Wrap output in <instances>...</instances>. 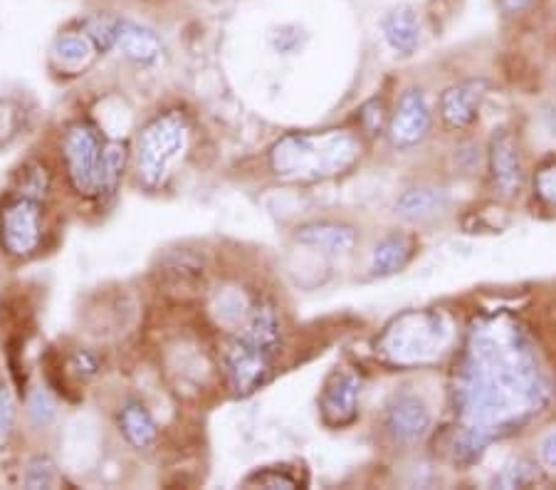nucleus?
<instances>
[{
	"mask_svg": "<svg viewBox=\"0 0 556 490\" xmlns=\"http://www.w3.org/2000/svg\"><path fill=\"white\" fill-rule=\"evenodd\" d=\"M282 352V325L270 302L260 300L248 310L243 327L226 350V377L238 397H250L273 377Z\"/></svg>",
	"mask_w": 556,
	"mask_h": 490,
	"instance_id": "nucleus-3",
	"label": "nucleus"
},
{
	"mask_svg": "<svg viewBox=\"0 0 556 490\" xmlns=\"http://www.w3.org/2000/svg\"><path fill=\"white\" fill-rule=\"evenodd\" d=\"M381 33L386 45H389L396 55L408 58L418 50L424 28H420V17L414 8L399 5L381 17Z\"/></svg>",
	"mask_w": 556,
	"mask_h": 490,
	"instance_id": "nucleus-15",
	"label": "nucleus"
},
{
	"mask_svg": "<svg viewBox=\"0 0 556 490\" xmlns=\"http://www.w3.org/2000/svg\"><path fill=\"white\" fill-rule=\"evenodd\" d=\"M540 483V466L527 458L509 461L495 476V488H529Z\"/></svg>",
	"mask_w": 556,
	"mask_h": 490,
	"instance_id": "nucleus-20",
	"label": "nucleus"
},
{
	"mask_svg": "<svg viewBox=\"0 0 556 490\" xmlns=\"http://www.w3.org/2000/svg\"><path fill=\"white\" fill-rule=\"evenodd\" d=\"M536 453H540V463L546 470H556V431L542 436Z\"/></svg>",
	"mask_w": 556,
	"mask_h": 490,
	"instance_id": "nucleus-31",
	"label": "nucleus"
},
{
	"mask_svg": "<svg viewBox=\"0 0 556 490\" xmlns=\"http://www.w3.org/2000/svg\"><path fill=\"white\" fill-rule=\"evenodd\" d=\"M294 238H298L302 246L317 248V251L327 255H349L356 248L358 234L352 226H346V223L314 221V223H307V226L298 228Z\"/></svg>",
	"mask_w": 556,
	"mask_h": 490,
	"instance_id": "nucleus-14",
	"label": "nucleus"
},
{
	"mask_svg": "<svg viewBox=\"0 0 556 490\" xmlns=\"http://www.w3.org/2000/svg\"><path fill=\"white\" fill-rule=\"evenodd\" d=\"M416 255V238L408 234L386 236L371 253V275L374 278H389L401 273Z\"/></svg>",
	"mask_w": 556,
	"mask_h": 490,
	"instance_id": "nucleus-16",
	"label": "nucleus"
},
{
	"mask_svg": "<svg viewBox=\"0 0 556 490\" xmlns=\"http://www.w3.org/2000/svg\"><path fill=\"white\" fill-rule=\"evenodd\" d=\"M55 463L50 456H35L28 463V470H25V486L28 488H50L55 483Z\"/></svg>",
	"mask_w": 556,
	"mask_h": 490,
	"instance_id": "nucleus-24",
	"label": "nucleus"
},
{
	"mask_svg": "<svg viewBox=\"0 0 556 490\" xmlns=\"http://www.w3.org/2000/svg\"><path fill=\"white\" fill-rule=\"evenodd\" d=\"M127 166V147L122 141H106L104 145V193H114L116 184Z\"/></svg>",
	"mask_w": 556,
	"mask_h": 490,
	"instance_id": "nucleus-22",
	"label": "nucleus"
},
{
	"mask_svg": "<svg viewBox=\"0 0 556 490\" xmlns=\"http://www.w3.org/2000/svg\"><path fill=\"white\" fill-rule=\"evenodd\" d=\"M362 124L364 129L371 134V137H376V134H383V124H386V106H383V100H376L366 102L362 106Z\"/></svg>",
	"mask_w": 556,
	"mask_h": 490,
	"instance_id": "nucleus-29",
	"label": "nucleus"
},
{
	"mask_svg": "<svg viewBox=\"0 0 556 490\" xmlns=\"http://www.w3.org/2000/svg\"><path fill=\"white\" fill-rule=\"evenodd\" d=\"M490 443H492L490 436L475 431V429H465L460 434V439L455 441L453 461L457 463V466H472V463H478L482 458V453L488 451Z\"/></svg>",
	"mask_w": 556,
	"mask_h": 490,
	"instance_id": "nucleus-21",
	"label": "nucleus"
},
{
	"mask_svg": "<svg viewBox=\"0 0 556 490\" xmlns=\"http://www.w3.org/2000/svg\"><path fill=\"white\" fill-rule=\"evenodd\" d=\"M114 50H119L124 58L139 67H151L164 58V42L159 35L147 25L124 21V17L116 23Z\"/></svg>",
	"mask_w": 556,
	"mask_h": 490,
	"instance_id": "nucleus-13",
	"label": "nucleus"
},
{
	"mask_svg": "<svg viewBox=\"0 0 556 490\" xmlns=\"http://www.w3.org/2000/svg\"><path fill=\"white\" fill-rule=\"evenodd\" d=\"M445 206H447V196L443 191L420 186V189H408L399 196L396 213L408 223H424L441 216Z\"/></svg>",
	"mask_w": 556,
	"mask_h": 490,
	"instance_id": "nucleus-17",
	"label": "nucleus"
},
{
	"mask_svg": "<svg viewBox=\"0 0 556 490\" xmlns=\"http://www.w3.org/2000/svg\"><path fill=\"white\" fill-rule=\"evenodd\" d=\"M52 62L60 70H70V73H77V70L87 67L92 58L97 55V45L89 35L83 33H65L52 42Z\"/></svg>",
	"mask_w": 556,
	"mask_h": 490,
	"instance_id": "nucleus-19",
	"label": "nucleus"
},
{
	"mask_svg": "<svg viewBox=\"0 0 556 490\" xmlns=\"http://www.w3.org/2000/svg\"><path fill=\"white\" fill-rule=\"evenodd\" d=\"M430 129H433V112H430L426 95L416 87L406 89L389 122L391 145L396 149H414L424 145Z\"/></svg>",
	"mask_w": 556,
	"mask_h": 490,
	"instance_id": "nucleus-8",
	"label": "nucleus"
},
{
	"mask_svg": "<svg viewBox=\"0 0 556 490\" xmlns=\"http://www.w3.org/2000/svg\"><path fill=\"white\" fill-rule=\"evenodd\" d=\"M15 426V399L5 387H0V445L11 439Z\"/></svg>",
	"mask_w": 556,
	"mask_h": 490,
	"instance_id": "nucleus-27",
	"label": "nucleus"
},
{
	"mask_svg": "<svg viewBox=\"0 0 556 490\" xmlns=\"http://www.w3.org/2000/svg\"><path fill=\"white\" fill-rule=\"evenodd\" d=\"M488 97V83L485 79H465L447 87L441 95V117L447 127L460 131L472 127L480 117L482 102Z\"/></svg>",
	"mask_w": 556,
	"mask_h": 490,
	"instance_id": "nucleus-12",
	"label": "nucleus"
},
{
	"mask_svg": "<svg viewBox=\"0 0 556 490\" xmlns=\"http://www.w3.org/2000/svg\"><path fill=\"white\" fill-rule=\"evenodd\" d=\"M358 394H362V381L354 372H331L319 397L321 422L331 429H344V426L354 424L358 416Z\"/></svg>",
	"mask_w": 556,
	"mask_h": 490,
	"instance_id": "nucleus-10",
	"label": "nucleus"
},
{
	"mask_svg": "<svg viewBox=\"0 0 556 490\" xmlns=\"http://www.w3.org/2000/svg\"><path fill=\"white\" fill-rule=\"evenodd\" d=\"M546 401L549 385L522 327L505 317L475 327L455 389L465 429L495 441L540 414Z\"/></svg>",
	"mask_w": 556,
	"mask_h": 490,
	"instance_id": "nucleus-1",
	"label": "nucleus"
},
{
	"mask_svg": "<svg viewBox=\"0 0 556 490\" xmlns=\"http://www.w3.org/2000/svg\"><path fill=\"white\" fill-rule=\"evenodd\" d=\"M546 124H549V129L556 134V104L552 106L549 112H546Z\"/></svg>",
	"mask_w": 556,
	"mask_h": 490,
	"instance_id": "nucleus-33",
	"label": "nucleus"
},
{
	"mask_svg": "<svg viewBox=\"0 0 556 490\" xmlns=\"http://www.w3.org/2000/svg\"><path fill=\"white\" fill-rule=\"evenodd\" d=\"M534 189H536V196H540L544 203H549L552 209H556V164L544 166L536 172Z\"/></svg>",
	"mask_w": 556,
	"mask_h": 490,
	"instance_id": "nucleus-30",
	"label": "nucleus"
},
{
	"mask_svg": "<svg viewBox=\"0 0 556 490\" xmlns=\"http://www.w3.org/2000/svg\"><path fill=\"white\" fill-rule=\"evenodd\" d=\"M119 431L124 434L134 449L149 451L151 445L159 439V429L154 418L147 412V406L139 404V401H127L119 412Z\"/></svg>",
	"mask_w": 556,
	"mask_h": 490,
	"instance_id": "nucleus-18",
	"label": "nucleus"
},
{
	"mask_svg": "<svg viewBox=\"0 0 556 490\" xmlns=\"http://www.w3.org/2000/svg\"><path fill=\"white\" fill-rule=\"evenodd\" d=\"M362 156V141L342 129L292 131L275 141L270 168L290 184H317L342 176Z\"/></svg>",
	"mask_w": 556,
	"mask_h": 490,
	"instance_id": "nucleus-2",
	"label": "nucleus"
},
{
	"mask_svg": "<svg viewBox=\"0 0 556 490\" xmlns=\"http://www.w3.org/2000/svg\"><path fill=\"white\" fill-rule=\"evenodd\" d=\"M21 129V106L13 100H0V145H8Z\"/></svg>",
	"mask_w": 556,
	"mask_h": 490,
	"instance_id": "nucleus-26",
	"label": "nucleus"
},
{
	"mask_svg": "<svg viewBox=\"0 0 556 490\" xmlns=\"http://www.w3.org/2000/svg\"><path fill=\"white\" fill-rule=\"evenodd\" d=\"M248 486H263V488H300V480L294 478L287 470H277V468H265L257 470L248 478Z\"/></svg>",
	"mask_w": 556,
	"mask_h": 490,
	"instance_id": "nucleus-25",
	"label": "nucleus"
},
{
	"mask_svg": "<svg viewBox=\"0 0 556 490\" xmlns=\"http://www.w3.org/2000/svg\"><path fill=\"white\" fill-rule=\"evenodd\" d=\"M67 369H70V374H75L77 379L87 381V379H94L97 374H100V362H97L94 354L79 350L70 356Z\"/></svg>",
	"mask_w": 556,
	"mask_h": 490,
	"instance_id": "nucleus-28",
	"label": "nucleus"
},
{
	"mask_svg": "<svg viewBox=\"0 0 556 490\" xmlns=\"http://www.w3.org/2000/svg\"><path fill=\"white\" fill-rule=\"evenodd\" d=\"M0 243L13 257H30L42 243V206L38 196L23 193L0 213Z\"/></svg>",
	"mask_w": 556,
	"mask_h": 490,
	"instance_id": "nucleus-7",
	"label": "nucleus"
},
{
	"mask_svg": "<svg viewBox=\"0 0 556 490\" xmlns=\"http://www.w3.org/2000/svg\"><path fill=\"white\" fill-rule=\"evenodd\" d=\"M55 412H58V404H55V399H52L50 391L48 389H35L30 401H28L30 422L42 429V426H48L52 418H55Z\"/></svg>",
	"mask_w": 556,
	"mask_h": 490,
	"instance_id": "nucleus-23",
	"label": "nucleus"
},
{
	"mask_svg": "<svg viewBox=\"0 0 556 490\" xmlns=\"http://www.w3.org/2000/svg\"><path fill=\"white\" fill-rule=\"evenodd\" d=\"M104 145L106 141L89 122L72 124L62 141V159L72 189L87 199L104 193Z\"/></svg>",
	"mask_w": 556,
	"mask_h": 490,
	"instance_id": "nucleus-6",
	"label": "nucleus"
},
{
	"mask_svg": "<svg viewBox=\"0 0 556 490\" xmlns=\"http://www.w3.org/2000/svg\"><path fill=\"white\" fill-rule=\"evenodd\" d=\"M383 426L393 443L414 445L428 436L430 426H433V414H430L424 397L403 391V394L393 397L389 409H386Z\"/></svg>",
	"mask_w": 556,
	"mask_h": 490,
	"instance_id": "nucleus-9",
	"label": "nucleus"
},
{
	"mask_svg": "<svg viewBox=\"0 0 556 490\" xmlns=\"http://www.w3.org/2000/svg\"><path fill=\"white\" fill-rule=\"evenodd\" d=\"M490 174L492 184L500 196L505 199H517L519 191L525 186V164H522V151L515 139V134L509 129H495L490 139Z\"/></svg>",
	"mask_w": 556,
	"mask_h": 490,
	"instance_id": "nucleus-11",
	"label": "nucleus"
},
{
	"mask_svg": "<svg viewBox=\"0 0 556 490\" xmlns=\"http://www.w3.org/2000/svg\"><path fill=\"white\" fill-rule=\"evenodd\" d=\"M497 5L505 15H522L534 5V0H497Z\"/></svg>",
	"mask_w": 556,
	"mask_h": 490,
	"instance_id": "nucleus-32",
	"label": "nucleus"
},
{
	"mask_svg": "<svg viewBox=\"0 0 556 490\" xmlns=\"http://www.w3.org/2000/svg\"><path fill=\"white\" fill-rule=\"evenodd\" d=\"M453 340V327L443 312H403L376 340V352L396 367H416L441 356Z\"/></svg>",
	"mask_w": 556,
	"mask_h": 490,
	"instance_id": "nucleus-4",
	"label": "nucleus"
},
{
	"mask_svg": "<svg viewBox=\"0 0 556 490\" xmlns=\"http://www.w3.org/2000/svg\"><path fill=\"white\" fill-rule=\"evenodd\" d=\"M191 145V127L184 112L168 110L151 120L137 139V168L143 186L159 189L172 176Z\"/></svg>",
	"mask_w": 556,
	"mask_h": 490,
	"instance_id": "nucleus-5",
	"label": "nucleus"
}]
</instances>
